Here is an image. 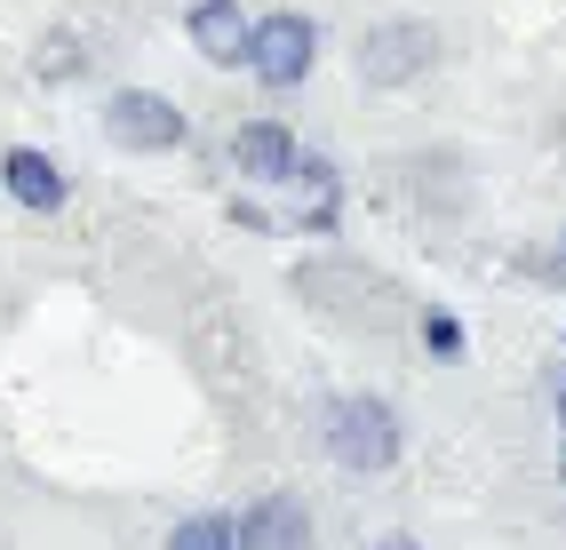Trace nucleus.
Returning <instances> with one entry per match:
<instances>
[{
	"label": "nucleus",
	"instance_id": "obj_1",
	"mask_svg": "<svg viewBox=\"0 0 566 550\" xmlns=\"http://www.w3.org/2000/svg\"><path fill=\"white\" fill-rule=\"evenodd\" d=\"M319 447H327V463H335V470H352V479H384V470L399 463V447H407V423H399L391 399H375V391H344V399L327 408Z\"/></svg>",
	"mask_w": 566,
	"mask_h": 550
},
{
	"label": "nucleus",
	"instance_id": "obj_2",
	"mask_svg": "<svg viewBox=\"0 0 566 550\" xmlns=\"http://www.w3.org/2000/svg\"><path fill=\"white\" fill-rule=\"evenodd\" d=\"M431 64H439V32L423 17H384V24H367L359 49H352L359 88H415Z\"/></svg>",
	"mask_w": 566,
	"mask_h": 550
},
{
	"label": "nucleus",
	"instance_id": "obj_3",
	"mask_svg": "<svg viewBox=\"0 0 566 550\" xmlns=\"http://www.w3.org/2000/svg\"><path fill=\"white\" fill-rule=\"evenodd\" d=\"M263 88H304L319 72V24L304 9H272L248 24V56H240Z\"/></svg>",
	"mask_w": 566,
	"mask_h": 550
},
{
	"label": "nucleus",
	"instance_id": "obj_4",
	"mask_svg": "<svg viewBox=\"0 0 566 550\" xmlns=\"http://www.w3.org/2000/svg\"><path fill=\"white\" fill-rule=\"evenodd\" d=\"M104 144L112 152H184L192 144V120L176 113V96H160V88H112L104 96Z\"/></svg>",
	"mask_w": 566,
	"mask_h": 550
},
{
	"label": "nucleus",
	"instance_id": "obj_5",
	"mask_svg": "<svg viewBox=\"0 0 566 550\" xmlns=\"http://www.w3.org/2000/svg\"><path fill=\"white\" fill-rule=\"evenodd\" d=\"M223 152H232V176H248V183H295V160H304V144H295L287 120H240Z\"/></svg>",
	"mask_w": 566,
	"mask_h": 550
},
{
	"label": "nucleus",
	"instance_id": "obj_6",
	"mask_svg": "<svg viewBox=\"0 0 566 550\" xmlns=\"http://www.w3.org/2000/svg\"><path fill=\"white\" fill-rule=\"evenodd\" d=\"M232 550H312L304 495H255L240 519H232Z\"/></svg>",
	"mask_w": 566,
	"mask_h": 550
},
{
	"label": "nucleus",
	"instance_id": "obj_7",
	"mask_svg": "<svg viewBox=\"0 0 566 550\" xmlns=\"http://www.w3.org/2000/svg\"><path fill=\"white\" fill-rule=\"evenodd\" d=\"M0 192L17 208H32V215H56L72 200V176L41 152V144H9V152H0Z\"/></svg>",
	"mask_w": 566,
	"mask_h": 550
},
{
	"label": "nucleus",
	"instance_id": "obj_8",
	"mask_svg": "<svg viewBox=\"0 0 566 550\" xmlns=\"http://www.w3.org/2000/svg\"><path fill=\"white\" fill-rule=\"evenodd\" d=\"M248 9L240 0H192V9H184V41L200 49V64H216V72H232L240 56H248Z\"/></svg>",
	"mask_w": 566,
	"mask_h": 550
},
{
	"label": "nucleus",
	"instance_id": "obj_9",
	"mask_svg": "<svg viewBox=\"0 0 566 550\" xmlns=\"http://www.w3.org/2000/svg\"><path fill=\"white\" fill-rule=\"evenodd\" d=\"M168 550H232V519L223 510H192V519L168 527Z\"/></svg>",
	"mask_w": 566,
	"mask_h": 550
},
{
	"label": "nucleus",
	"instance_id": "obj_10",
	"mask_svg": "<svg viewBox=\"0 0 566 550\" xmlns=\"http://www.w3.org/2000/svg\"><path fill=\"white\" fill-rule=\"evenodd\" d=\"M423 343H431L439 359H463V327H455V311H431V319H423Z\"/></svg>",
	"mask_w": 566,
	"mask_h": 550
},
{
	"label": "nucleus",
	"instance_id": "obj_11",
	"mask_svg": "<svg viewBox=\"0 0 566 550\" xmlns=\"http://www.w3.org/2000/svg\"><path fill=\"white\" fill-rule=\"evenodd\" d=\"M375 550H423V542H415V535H384V542H375Z\"/></svg>",
	"mask_w": 566,
	"mask_h": 550
},
{
	"label": "nucleus",
	"instance_id": "obj_12",
	"mask_svg": "<svg viewBox=\"0 0 566 550\" xmlns=\"http://www.w3.org/2000/svg\"><path fill=\"white\" fill-rule=\"evenodd\" d=\"M558 479H566V438H558Z\"/></svg>",
	"mask_w": 566,
	"mask_h": 550
},
{
	"label": "nucleus",
	"instance_id": "obj_13",
	"mask_svg": "<svg viewBox=\"0 0 566 550\" xmlns=\"http://www.w3.org/2000/svg\"><path fill=\"white\" fill-rule=\"evenodd\" d=\"M558 431H566V391H558Z\"/></svg>",
	"mask_w": 566,
	"mask_h": 550
},
{
	"label": "nucleus",
	"instance_id": "obj_14",
	"mask_svg": "<svg viewBox=\"0 0 566 550\" xmlns=\"http://www.w3.org/2000/svg\"><path fill=\"white\" fill-rule=\"evenodd\" d=\"M558 264H566V240H558Z\"/></svg>",
	"mask_w": 566,
	"mask_h": 550
}]
</instances>
